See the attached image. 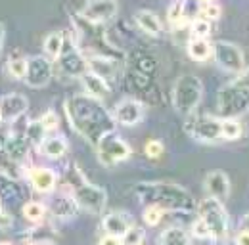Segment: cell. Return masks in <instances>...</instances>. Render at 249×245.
Wrapping results in <instances>:
<instances>
[{"instance_id": "cell-1", "label": "cell", "mask_w": 249, "mask_h": 245, "mask_svg": "<svg viewBox=\"0 0 249 245\" xmlns=\"http://www.w3.org/2000/svg\"><path fill=\"white\" fill-rule=\"evenodd\" d=\"M67 121L85 140L96 146L106 134L115 132L113 115L104 107L102 102L87 94H75L63 104Z\"/></svg>"}, {"instance_id": "cell-2", "label": "cell", "mask_w": 249, "mask_h": 245, "mask_svg": "<svg viewBox=\"0 0 249 245\" xmlns=\"http://www.w3.org/2000/svg\"><path fill=\"white\" fill-rule=\"evenodd\" d=\"M136 195L146 205H156L159 209L190 213L196 209L194 195L186 188L173 182H142L136 184Z\"/></svg>"}, {"instance_id": "cell-3", "label": "cell", "mask_w": 249, "mask_h": 245, "mask_svg": "<svg viewBox=\"0 0 249 245\" xmlns=\"http://www.w3.org/2000/svg\"><path fill=\"white\" fill-rule=\"evenodd\" d=\"M217 109L220 119H238L249 111V65L218 90Z\"/></svg>"}, {"instance_id": "cell-4", "label": "cell", "mask_w": 249, "mask_h": 245, "mask_svg": "<svg viewBox=\"0 0 249 245\" xmlns=\"http://www.w3.org/2000/svg\"><path fill=\"white\" fill-rule=\"evenodd\" d=\"M173 107L180 115H192L201 98H203V85L196 75H180L173 87Z\"/></svg>"}, {"instance_id": "cell-5", "label": "cell", "mask_w": 249, "mask_h": 245, "mask_svg": "<svg viewBox=\"0 0 249 245\" xmlns=\"http://www.w3.org/2000/svg\"><path fill=\"white\" fill-rule=\"evenodd\" d=\"M71 195L79 209L90 214H100L107 203V193L104 188L90 184L81 173H77V182H71Z\"/></svg>"}, {"instance_id": "cell-6", "label": "cell", "mask_w": 249, "mask_h": 245, "mask_svg": "<svg viewBox=\"0 0 249 245\" xmlns=\"http://www.w3.org/2000/svg\"><path fill=\"white\" fill-rule=\"evenodd\" d=\"M197 213H199V218L205 222V226L211 234V240L224 242L230 232V218H228L224 205L213 197H205L203 201H199Z\"/></svg>"}, {"instance_id": "cell-7", "label": "cell", "mask_w": 249, "mask_h": 245, "mask_svg": "<svg viewBox=\"0 0 249 245\" xmlns=\"http://www.w3.org/2000/svg\"><path fill=\"white\" fill-rule=\"evenodd\" d=\"M184 130L190 138L201 144H213L222 140V119L215 115H188Z\"/></svg>"}, {"instance_id": "cell-8", "label": "cell", "mask_w": 249, "mask_h": 245, "mask_svg": "<svg viewBox=\"0 0 249 245\" xmlns=\"http://www.w3.org/2000/svg\"><path fill=\"white\" fill-rule=\"evenodd\" d=\"M94 148H96L98 161H100L104 167H115V165L123 163L126 159H130V155H132L130 146L124 142L117 132L106 134Z\"/></svg>"}, {"instance_id": "cell-9", "label": "cell", "mask_w": 249, "mask_h": 245, "mask_svg": "<svg viewBox=\"0 0 249 245\" xmlns=\"http://www.w3.org/2000/svg\"><path fill=\"white\" fill-rule=\"evenodd\" d=\"M213 58L222 71L234 73V75H240L248 65L242 48L228 40H218L213 44Z\"/></svg>"}, {"instance_id": "cell-10", "label": "cell", "mask_w": 249, "mask_h": 245, "mask_svg": "<svg viewBox=\"0 0 249 245\" xmlns=\"http://www.w3.org/2000/svg\"><path fill=\"white\" fill-rule=\"evenodd\" d=\"M56 63H58L60 71L65 73L67 77H81L85 71H89L85 54H83L81 48H79L73 40H69L67 36H65V44H63L62 54H60V58L56 60Z\"/></svg>"}, {"instance_id": "cell-11", "label": "cell", "mask_w": 249, "mask_h": 245, "mask_svg": "<svg viewBox=\"0 0 249 245\" xmlns=\"http://www.w3.org/2000/svg\"><path fill=\"white\" fill-rule=\"evenodd\" d=\"M54 77V61H50L46 56H31L27 58V73L25 83L31 88H42L46 87Z\"/></svg>"}, {"instance_id": "cell-12", "label": "cell", "mask_w": 249, "mask_h": 245, "mask_svg": "<svg viewBox=\"0 0 249 245\" xmlns=\"http://www.w3.org/2000/svg\"><path fill=\"white\" fill-rule=\"evenodd\" d=\"M117 14H119L117 0H87V4L81 10V18L92 25L109 21Z\"/></svg>"}, {"instance_id": "cell-13", "label": "cell", "mask_w": 249, "mask_h": 245, "mask_svg": "<svg viewBox=\"0 0 249 245\" xmlns=\"http://www.w3.org/2000/svg\"><path fill=\"white\" fill-rule=\"evenodd\" d=\"M115 124H123V126H134L144 119V104L134 100V98H123L121 102H117V105L111 111Z\"/></svg>"}, {"instance_id": "cell-14", "label": "cell", "mask_w": 249, "mask_h": 245, "mask_svg": "<svg viewBox=\"0 0 249 245\" xmlns=\"http://www.w3.org/2000/svg\"><path fill=\"white\" fill-rule=\"evenodd\" d=\"M29 109V100L23 96V94H6L0 98V115H2V121L14 122L18 121L19 117H23Z\"/></svg>"}, {"instance_id": "cell-15", "label": "cell", "mask_w": 249, "mask_h": 245, "mask_svg": "<svg viewBox=\"0 0 249 245\" xmlns=\"http://www.w3.org/2000/svg\"><path fill=\"white\" fill-rule=\"evenodd\" d=\"M205 190H207L209 197L224 203L230 197V178H228V175L222 173V171L207 173V176H205Z\"/></svg>"}, {"instance_id": "cell-16", "label": "cell", "mask_w": 249, "mask_h": 245, "mask_svg": "<svg viewBox=\"0 0 249 245\" xmlns=\"http://www.w3.org/2000/svg\"><path fill=\"white\" fill-rule=\"evenodd\" d=\"M87 58V56H85ZM87 67H89V71H92L96 73L98 77H102L104 81H111V79H115L117 77V73H119V63L113 60V58H106V56H102V54H94V56H89L87 58Z\"/></svg>"}, {"instance_id": "cell-17", "label": "cell", "mask_w": 249, "mask_h": 245, "mask_svg": "<svg viewBox=\"0 0 249 245\" xmlns=\"http://www.w3.org/2000/svg\"><path fill=\"white\" fill-rule=\"evenodd\" d=\"M132 226L130 214L123 213V211H111L102 218V228L107 236H115V238H123L124 232Z\"/></svg>"}, {"instance_id": "cell-18", "label": "cell", "mask_w": 249, "mask_h": 245, "mask_svg": "<svg viewBox=\"0 0 249 245\" xmlns=\"http://www.w3.org/2000/svg\"><path fill=\"white\" fill-rule=\"evenodd\" d=\"M29 180H31V186L38 192V193H52L58 186V176L52 169L48 167H36V169H31L29 173Z\"/></svg>"}, {"instance_id": "cell-19", "label": "cell", "mask_w": 249, "mask_h": 245, "mask_svg": "<svg viewBox=\"0 0 249 245\" xmlns=\"http://www.w3.org/2000/svg\"><path fill=\"white\" fill-rule=\"evenodd\" d=\"M81 83H83V88H85V94L90 96L98 102H104L109 94V83L104 81L102 77H98L92 71H85L81 77Z\"/></svg>"}, {"instance_id": "cell-20", "label": "cell", "mask_w": 249, "mask_h": 245, "mask_svg": "<svg viewBox=\"0 0 249 245\" xmlns=\"http://www.w3.org/2000/svg\"><path fill=\"white\" fill-rule=\"evenodd\" d=\"M77 209H79V207H77V203H75L71 192H60V193L54 197L52 205H50L52 214L58 216V218H71V216H75Z\"/></svg>"}, {"instance_id": "cell-21", "label": "cell", "mask_w": 249, "mask_h": 245, "mask_svg": "<svg viewBox=\"0 0 249 245\" xmlns=\"http://www.w3.org/2000/svg\"><path fill=\"white\" fill-rule=\"evenodd\" d=\"M134 19L138 23V27L144 31L146 35L150 36H159L163 33V25H161V19L156 12L152 10H138L134 14Z\"/></svg>"}, {"instance_id": "cell-22", "label": "cell", "mask_w": 249, "mask_h": 245, "mask_svg": "<svg viewBox=\"0 0 249 245\" xmlns=\"http://www.w3.org/2000/svg\"><path fill=\"white\" fill-rule=\"evenodd\" d=\"M188 56H190V60L203 63L209 58H213V44L209 42V38H196L194 36L188 42Z\"/></svg>"}, {"instance_id": "cell-23", "label": "cell", "mask_w": 249, "mask_h": 245, "mask_svg": "<svg viewBox=\"0 0 249 245\" xmlns=\"http://www.w3.org/2000/svg\"><path fill=\"white\" fill-rule=\"evenodd\" d=\"M38 150L48 159H62L67 153V142L63 136H46Z\"/></svg>"}, {"instance_id": "cell-24", "label": "cell", "mask_w": 249, "mask_h": 245, "mask_svg": "<svg viewBox=\"0 0 249 245\" xmlns=\"http://www.w3.org/2000/svg\"><path fill=\"white\" fill-rule=\"evenodd\" d=\"M63 44H65V35H63L62 31H54V33H50V35L44 38V42H42L44 56H46L50 61H56L58 58H60V54H62Z\"/></svg>"}, {"instance_id": "cell-25", "label": "cell", "mask_w": 249, "mask_h": 245, "mask_svg": "<svg viewBox=\"0 0 249 245\" xmlns=\"http://www.w3.org/2000/svg\"><path fill=\"white\" fill-rule=\"evenodd\" d=\"M159 244L161 245H190V236L184 228H178V226H171L167 228L161 238H159Z\"/></svg>"}, {"instance_id": "cell-26", "label": "cell", "mask_w": 249, "mask_h": 245, "mask_svg": "<svg viewBox=\"0 0 249 245\" xmlns=\"http://www.w3.org/2000/svg\"><path fill=\"white\" fill-rule=\"evenodd\" d=\"M167 19L173 27H182L186 23V0L171 2L169 10H167Z\"/></svg>"}, {"instance_id": "cell-27", "label": "cell", "mask_w": 249, "mask_h": 245, "mask_svg": "<svg viewBox=\"0 0 249 245\" xmlns=\"http://www.w3.org/2000/svg\"><path fill=\"white\" fill-rule=\"evenodd\" d=\"M27 240L31 245H52L56 242V234H54V230H50L46 226H38L35 230H29Z\"/></svg>"}, {"instance_id": "cell-28", "label": "cell", "mask_w": 249, "mask_h": 245, "mask_svg": "<svg viewBox=\"0 0 249 245\" xmlns=\"http://www.w3.org/2000/svg\"><path fill=\"white\" fill-rule=\"evenodd\" d=\"M46 205L44 203H40V201H27L23 207H21V213L23 216L27 218V220H31L35 224H40L42 220H44V216H46Z\"/></svg>"}, {"instance_id": "cell-29", "label": "cell", "mask_w": 249, "mask_h": 245, "mask_svg": "<svg viewBox=\"0 0 249 245\" xmlns=\"http://www.w3.org/2000/svg\"><path fill=\"white\" fill-rule=\"evenodd\" d=\"M244 136V126L238 119H222V140L234 142Z\"/></svg>"}, {"instance_id": "cell-30", "label": "cell", "mask_w": 249, "mask_h": 245, "mask_svg": "<svg viewBox=\"0 0 249 245\" xmlns=\"http://www.w3.org/2000/svg\"><path fill=\"white\" fill-rule=\"evenodd\" d=\"M25 138H27V142H29V144L36 146V148H40V144H42V142H44V138H46V128L40 124V121L27 122Z\"/></svg>"}, {"instance_id": "cell-31", "label": "cell", "mask_w": 249, "mask_h": 245, "mask_svg": "<svg viewBox=\"0 0 249 245\" xmlns=\"http://www.w3.org/2000/svg\"><path fill=\"white\" fill-rule=\"evenodd\" d=\"M8 73L10 77L21 81L25 79V73H27V58H10L8 61Z\"/></svg>"}, {"instance_id": "cell-32", "label": "cell", "mask_w": 249, "mask_h": 245, "mask_svg": "<svg viewBox=\"0 0 249 245\" xmlns=\"http://www.w3.org/2000/svg\"><path fill=\"white\" fill-rule=\"evenodd\" d=\"M190 27H192V35L196 38H207L211 35V21H207L203 18H196Z\"/></svg>"}, {"instance_id": "cell-33", "label": "cell", "mask_w": 249, "mask_h": 245, "mask_svg": "<svg viewBox=\"0 0 249 245\" xmlns=\"http://www.w3.org/2000/svg\"><path fill=\"white\" fill-rule=\"evenodd\" d=\"M163 214H165L163 209H159L156 205H146V209H144V222L154 228V226H157L163 220Z\"/></svg>"}, {"instance_id": "cell-34", "label": "cell", "mask_w": 249, "mask_h": 245, "mask_svg": "<svg viewBox=\"0 0 249 245\" xmlns=\"http://www.w3.org/2000/svg\"><path fill=\"white\" fill-rule=\"evenodd\" d=\"M142 242H144V232L136 226H130L121 238V245H142Z\"/></svg>"}, {"instance_id": "cell-35", "label": "cell", "mask_w": 249, "mask_h": 245, "mask_svg": "<svg viewBox=\"0 0 249 245\" xmlns=\"http://www.w3.org/2000/svg\"><path fill=\"white\" fill-rule=\"evenodd\" d=\"M220 14H222V10H220V6H218L217 2L215 4H201L199 6V18H203L207 21L220 19Z\"/></svg>"}, {"instance_id": "cell-36", "label": "cell", "mask_w": 249, "mask_h": 245, "mask_svg": "<svg viewBox=\"0 0 249 245\" xmlns=\"http://www.w3.org/2000/svg\"><path fill=\"white\" fill-rule=\"evenodd\" d=\"M163 152H165V148H163V144L159 140H148L146 146H144V153L150 159H159L163 155Z\"/></svg>"}, {"instance_id": "cell-37", "label": "cell", "mask_w": 249, "mask_h": 245, "mask_svg": "<svg viewBox=\"0 0 249 245\" xmlns=\"http://www.w3.org/2000/svg\"><path fill=\"white\" fill-rule=\"evenodd\" d=\"M192 236H196L197 240H211V234H209V230H207V226L201 218H197L192 224Z\"/></svg>"}, {"instance_id": "cell-38", "label": "cell", "mask_w": 249, "mask_h": 245, "mask_svg": "<svg viewBox=\"0 0 249 245\" xmlns=\"http://www.w3.org/2000/svg\"><path fill=\"white\" fill-rule=\"evenodd\" d=\"M40 124L46 128V132H50V130H56L58 128V124H60V121H58V115L54 113V111H46L40 119Z\"/></svg>"}, {"instance_id": "cell-39", "label": "cell", "mask_w": 249, "mask_h": 245, "mask_svg": "<svg viewBox=\"0 0 249 245\" xmlns=\"http://www.w3.org/2000/svg\"><path fill=\"white\" fill-rule=\"evenodd\" d=\"M236 245H249V230H240L236 234Z\"/></svg>"}, {"instance_id": "cell-40", "label": "cell", "mask_w": 249, "mask_h": 245, "mask_svg": "<svg viewBox=\"0 0 249 245\" xmlns=\"http://www.w3.org/2000/svg\"><path fill=\"white\" fill-rule=\"evenodd\" d=\"M98 245H121V238H115V236H104L102 240H100V244Z\"/></svg>"}, {"instance_id": "cell-41", "label": "cell", "mask_w": 249, "mask_h": 245, "mask_svg": "<svg viewBox=\"0 0 249 245\" xmlns=\"http://www.w3.org/2000/svg\"><path fill=\"white\" fill-rule=\"evenodd\" d=\"M0 226H2V228L10 226V216L4 213V209H2V203H0Z\"/></svg>"}, {"instance_id": "cell-42", "label": "cell", "mask_w": 249, "mask_h": 245, "mask_svg": "<svg viewBox=\"0 0 249 245\" xmlns=\"http://www.w3.org/2000/svg\"><path fill=\"white\" fill-rule=\"evenodd\" d=\"M4 38H6V29L0 23V56H2V50H4Z\"/></svg>"}, {"instance_id": "cell-43", "label": "cell", "mask_w": 249, "mask_h": 245, "mask_svg": "<svg viewBox=\"0 0 249 245\" xmlns=\"http://www.w3.org/2000/svg\"><path fill=\"white\" fill-rule=\"evenodd\" d=\"M240 230H249V213L242 218V222H240Z\"/></svg>"}, {"instance_id": "cell-44", "label": "cell", "mask_w": 249, "mask_h": 245, "mask_svg": "<svg viewBox=\"0 0 249 245\" xmlns=\"http://www.w3.org/2000/svg\"><path fill=\"white\" fill-rule=\"evenodd\" d=\"M197 2H199V4H215L217 0H197Z\"/></svg>"}, {"instance_id": "cell-45", "label": "cell", "mask_w": 249, "mask_h": 245, "mask_svg": "<svg viewBox=\"0 0 249 245\" xmlns=\"http://www.w3.org/2000/svg\"><path fill=\"white\" fill-rule=\"evenodd\" d=\"M0 245H12V244H8V242H2Z\"/></svg>"}, {"instance_id": "cell-46", "label": "cell", "mask_w": 249, "mask_h": 245, "mask_svg": "<svg viewBox=\"0 0 249 245\" xmlns=\"http://www.w3.org/2000/svg\"><path fill=\"white\" fill-rule=\"evenodd\" d=\"M0 122H2V115H0Z\"/></svg>"}]
</instances>
